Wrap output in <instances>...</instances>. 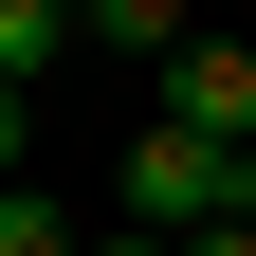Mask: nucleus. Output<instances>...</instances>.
Wrapping results in <instances>:
<instances>
[{
  "mask_svg": "<svg viewBox=\"0 0 256 256\" xmlns=\"http://www.w3.org/2000/svg\"><path fill=\"white\" fill-rule=\"evenodd\" d=\"M110 202L146 220V238H202V220H256V146H238V128H165V110H146V146L110 165Z\"/></svg>",
  "mask_w": 256,
  "mask_h": 256,
  "instance_id": "obj_1",
  "label": "nucleus"
},
{
  "mask_svg": "<svg viewBox=\"0 0 256 256\" xmlns=\"http://www.w3.org/2000/svg\"><path fill=\"white\" fill-rule=\"evenodd\" d=\"M165 128H238L256 146V55L238 37H165Z\"/></svg>",
  "mask_w": 256,
  "mask_h": 256,
  "instance_id": "obj_2",
  "label": "nucleus"
},
{
  "mask_svg": "<svg viewBox=\"0 0 256 256\" xmlns=\"http://www.w3.org/2000/svg\"><path fill=\"white\" fill-rule=\"evenodd\" d=\"M0 256H92V220H74V202H55V183H37V165H18V183H0Z\"/></svg>",
  "mask_w": 256,
  "mask_h": 256,
  "instance_id": "obj_3",
  "label": "nucleus"
},
{
  "mask_svg": "<svg viewBox=\"0 0 256 256\" xmlns=\"http://www.w3.org/2000/svg\"><path fill=\"white\" fill-rule=\"evenodd\" d=\"M55 55H74V0H0V74L55 92Z\"/></svg>",
  "mask_w": 256,
  "mask_h": 256,
  "instance_id": "obj_4",
  "label": "nucleus"
},
{
  "mask_svg": "<svg viewBox=\"0 0 256 256\" xmlns=\"http://www.w3.org/2000/svg\"><path fill=\"white\" fill-rule=\"evenodd\" d=\"M74 37H110V55H165V37H183V0H74Z\"/></svg>",
  "mask_w": 256,
  "mask_h": 256,
  "instance_id": "obj_5",
  "label": "nucleus"
},
{
  "mask_svg": "<svg viewBox=\"0 0 256 256\" xmlns=\"http://www.w3.org/2000/svg\"><path fill=\"white\" fill-rule=\"evenodd\" d=\"M18 128H37V92H18V74H0V183H18Z\"/></svg>",
  "mask_w": 256,
  "mask_h": 256,
  "instance_id": "obj_6",
  "label": "nucleus"
},
{
  "mask_svg": "<svg viewBox=\"0 0 256 256\" xmlns=\"http://www.w3.org/2000/svg\"><path fill=\"white\" fill-rule=\"evenodd\" d=\"M165 256H256V220H202V238H165Z\"/></svg>",
  "mask_w": 256,
  "mask_h": 256,
  "instance_id": "obj_7",
  "label": "nucleus"
},
{
  "mask_svg": "<svg viewBox=\"0 0 256 256\" xmlns=\"http://www.w3.org/2000/svg\"><path fill=\"white\" fill-rule=\"evenodd\" d=\"M92 256H165V238H146V220H110V238H92Z\"/></svg>",
  "mask_w": 256,
  "mask_h": 256,
  "instance_id": "obj_8",
  "label": "nucleus"
}]
</instances>
